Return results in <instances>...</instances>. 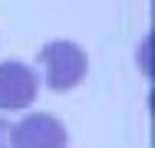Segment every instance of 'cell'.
<instances>
[{"mask_svg": "<svg viewBox=\"0 0 155 148\" xmlns=\"http://www.w3.org/2000/svg\"><path fill=\"white\" fill-rule=\"evenodd\" d=\"M40 66L50 92H69L76 89L89 72V56L73 40H50L40 50Z\"/></svg>", "mask_w": 155, "mask_h": 148, "instance_id": "obj_1", "label": "cell"}, {"mask_svg": "<svg viewBox=\"0 0 155 148\" xmlns=\"http://www.w3.org/2000/svg\"><path fill=\"white\" fill-rule=\"evenodd\" d=\"M40 92V76L20 59L0 63V109L3 112H23L30 109Z\"/></svg>", "mask_w": 155, "mask_h": 148, "instance_id": "obj_2", "label": "cell"}, {"mask_svg": "<svg viewBox=\"0 0 155 148\" xmlns=\"http://www.w3.org/2000/svg\"><path fill=\"white\" fill-rule=\"evenodd\" d=\"M13 148H69V132L56 115L50 112H30L23 115L13 132Z\"/></svg>", "mask_w": 155, "mask_h": 148, "instance_id": "obj_3", "label": "cell"}, {"mask_svg": "<svg viewBox=\"0 0 155 148\" xmlns=\"http://www.w3.org/2000/svg\"><path fill=\"white\" fill-rule=\"evenodd\" d=\"M10 132H13V122L0 118V148H13V138H10Z\"/></svg>", "mask_w": 155, "mask_h": 148, "instance_id": "obj_4", "label": "cell"}]
</instances>
